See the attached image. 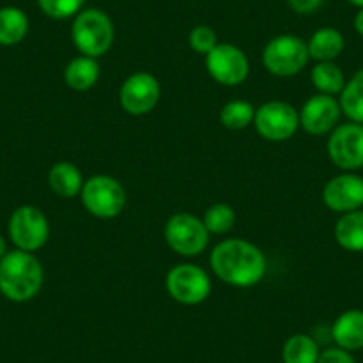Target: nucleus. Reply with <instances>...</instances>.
Returning a JSON list of instances; mask_svg holds the SVG:
<instances>
[{"label": "nucleus", "instance_id": "obj_1", "mask_svg": "<svg viewBox=\"0 0 363 363\" xmlns=\"http://www.w3.org/2000/svg\"><path fill=\"white\" fill-rule=\"evenodd\" d=\"M211 267L216 277L237 289L260 284L267 272V258L258 246L246 239H226L211 253Z\"/></svg>", "mask_w": 363, "mask_h": 363}, {"label": "nucleus", "instance_id": "obj_23", "mask_svg": "<svg viewBox=\"0 0 363 363\" xmlns=\"http://www.w3.org/2000/svg\"><path fill=\"white\" fill-rule=\"evenodd\" d=\"M312 82L319 93L330 96L340 95L345 86V75L333 61L317 62L312 68Z\"/></svg>", "mask_w": 363, "mask_h": 363}, {"label": "nucleus", "instance_id": "obj_22", "mask_svg": "<svg viewBox=\"0 0 363 363\" xmlns=\"http://www.w3.org/2000/svg\"><path fill=\"white\" fill-rule=\"evenodd\" d=\"M342 114L349 118V121L363 125V68L358 69L349 80L338 95Z\"/></svg>", "mask_w": 363, "mask_h": 363}, {"label": "nucleus", "instance_id": "obj_26", "mask_svg": "<svg viewBox=\"0 0 363 363\" xmlns=\"http://www.w3.org/2000/svg\"><path fill=\"white\" fill-rule=\"evenodd\" d=\"M41 11L52 20L75 18L84 9L86 0H36Z\"/></svg>", "mask_w": 363, "mask_h": 363}, {"label": "nucleus", "instance_id": "obj_18", "mask_svg": "<svg viewBox=\"0 0 363 363\" xmlns=\"http://www.w3.org/2000/svg\"><path fill=\"white\" fill-rule=\"evenodd\" d=\"M335 240L351 253H363V208L347 212L335 225Z\"/></svg>", "mask_w": 363, "mask_h": 363}, {"label": "nucleus", "instance_id": "obj_13", "mask_svg": "<svg viewBox=\"0 0 363 363\" xmlns=\"http://www.w3.org/2000/svg\"><path fill=\"white\" fill-rule=\"evenodd\" d=\"M323 201L337 214L363 208V178L354 171H344L326 182L323 189Z\"/></svg>", "mask_w": 363, "mask_h": 363}, {"label": "nucleus", "instance_id": "obj_14", "mask_svg": "<svg viewBox=\"0 0 363 363\" xmlns=\"http://www.w3.org/2000/svg\"><path fill=\"white\" fill-rule=\"evenodd\" d=\"M342 109L335 96L319 95L312 96L299 111V127L310 135H324L333 132L340 121Z\"/></svg>", "mask_w": 363, "mask_h": 363}, {"label": "nucleus", "instance_id": "obj_10", "mask_svg": "<svg viewBox=\"0 0 363 363\" xmlns=\"http://www.w3.org/2000/svg\"><path fill=\"white\" fill-rule=\"evenodd\" d=\"M330 160L342 171H358L363 167V125L347 121L331 132L328 139Z\"/></svg>", "mask_w": 363, "mask_h": 363}, {"label": "nucleus", "instance_id": "obj_28", "mask_svg": "<svg viewBox=\"0 0 363 363\" xmlns=\"http://www.w3.org/2000/svg\"><path fill=\"white\" fill-rule=\"evenodd\" d=\"M317 363H356V359L352 358L351 352L335 345V347H328L320 351Z\"/></svg>", "mask_w": 363, "mask_h": 363}, {"label": "nucleus", "instance_id": "obj_8", "mask_svg": "<svg viewBox=\"0 0 363 363\" xmlns=\"http://www.w3.org/2000/svg\"><path fill=\"white\" fill-rule=\"evenodd\" d=\"M8 232L16 250L34 253L48 242L50 225L40 208L34 205H22L9 218Z\"/></svg>", "mask_w": 363, "mask_h": 363}, {"label": "nucleus", "instance_id": "obj_6", "mask_svg": "<svg viewBox=\"0 0 363 363\" xmlns=\"http://www.w3.org/2000/svg\"><path fill=\"white\" fill-rule=\"evenodd\" d=\"M207 226L203 219L189 212H178L167 219L164 226V239L167 246L180 257H198L208 246Z\"/></svg>", "mask_w": 363, "mask_h": 363}, {"label": "nucleus", "instance_id": "obj_11", "mask_svg": "<svg viewBox=\"0 0 363 363\" xmlns=\"http://www.w3.org/2000/svg\"><path fill=\"white\" fill-rule=\"evenodd\" d=\"M205 66L212 79L221 86H239L250 75V61L239 47L232 43H218L205 55Z\"/></svg>", "mask_w": 363, "mask_h": 363}, {"label": "nucleus", "instance_id": "obj_25", "mask_svg": "<svg viewBox=\"0 0 363 363\" xmlns=\"http://www.w3.org/2000/svg\"><path fill=\"white\" fill-rule=\"evenodd\" d=\"M235 219V211L228 203H216L205 211L203 225L207 226L208 233L223 235V233H228L233 228Z\"/></svg>", "mask_w": 363, "mask_h": 363}, {"label": "nucleus", "instance_id": "obj_32", "mask_svg": "<svg viewBox=\"0 0 363 363\" xmlns=\"http://www.w3.org/2000/svg\"><path fill=\"white\" fill-rule=\"evenodd\" d=\"M347 2H349V4L354 6V8H358V9L363 8V0H347Z\"/></svg>", "mask_w": 363, "mask_h": 363}, {"label": "nucleus", "instance_id": "obj_9", "mask_svg": "<svg viewBox=\"0 0 363 363\" xmlns=\"http://www.w3.org/2000/svg\"><path fill=\"white\" fill-rule=\"evenodd\" d=\"M255 128L258 134L271 143L291 139L299 128V113L287 102L271 100L255 111Z\"/></svg>", "mask_w": 363, "mask_h": 363}, {"label": "nucleus", "instance_id": "obj_12", "mask_svg": "<svg viewBox=\"0 0 363 363\" xmlns=\"http://www.w3.org/2000/svg\"><path fill=\"white\" fill-rule=\"evenodd\" d=\"M159 100L160 84L152 73H134L120 87V106L130 116H145L152 113Z\"/></svg>", "mask_w": 363, "mask_h": 363}, {"label": "nucleus", "instance_id": "obj_2", "mask_svg": "<svg viewBox=\"0 0 363 363\" xmlns=\"http://www.w3.org/2000/svg\"><path fill=\"white\" fill-rule=\"evenodd\" d=\"M45 281L41 262L29 251H8L0 260V294L13 303H26L40 294Z\"/></svg>", "mask_w": 363, "mask_h": 363}, {"label": "nucleus", "instance_id": "obj_19", "mask_svg": "<svg viewBox=\"0 0 363 363\" xmlns=\"http://www.w3.org/2000/svg\"><path fill=\"white\" fill-rule=\"evenodd\" d=\"M84 182L80 169L72 162H57L48 171V186L61 198L79 196Z\"/></svg>", "mask_w": 363, "mask_h": 363}, {"label": "nucleus", "instance_id": "obj_24", "mask_svg": "<svg viewBox=\"0 0 363 363\" xmlns=\"http://www.w3.org/2000/svg\"><path fill=\"white\" fill-rule=\"evenodd\" d=\"M255 107L246 100H232L219 111V121L228 130H242L255 120Z\"/></svg>", "mask_w": 363, "mask_h": 363}, {"label": "nucleus", "instance_id": "obj_29", "mask_svg": "<svg viewBox=\"0 0 363 363\" xmlns=\"http://www.w3.org/2000/svg\"><path fill=\"white\" fill-rule=\"evenodd\" d=\"M287 4L298 15H312L323 8L324 0H287Z\"/></svg>", "mask_w": 363, "mask_h": 363}, {"label": "nucleus", "instance_id": "obj_15", "mask_svg": "<svg viewBox=\"0 0 363 363\" xmlns=\"http://www.w3.org/2000/svg\"><path fill=\"white\" fill-rule=\"evenodd\" d=\"M331 340L349 352L363 349V310L351 308L335 319L331 326Z\"/></svg>", "mask_w": 363, "mask_h": 363}, {"label": "nucleus", "instance_id": "obj_21", "mask_svg": "<svg viewBox=\"0 0 363 363\" xmlns=\"http://www.w3.org/2000/svg\"><path fill=\"white\" fill-rule=\"evenodd\" d=\"M320 356L319 342L306 333H296L281 347L284 363H317Z\"/></svg>", "mask_w": 363, "mask_h": 363}, {"label": "nucleus", "instance_id": "obj_17", "mask_svg": "<svg viewBox=\"0 0 363 363\" xmlns=\"http://www.w3.org/2000/svg\"><path fill=\"white\" fill-rule=\"evenodd\" d=\"M306 45H308L310 59L317 62H326L340 57L345 48V40L338 29L323 27L312 34Z\"/></svg>", "mask_w": 363, "mask_h": 363}, {"label": "nucleus", "instance_id": "obj_16", "mask_svg": "<svg viewBox=\"0 0 363 363\" xmlns=\"http://www.w3.org/2000/svg\"><path fill=\"white\" fill-rule=\"evenodd\" d=\"M65 82L73 91H87L95 87L100 79V65L95 57L79 55L66 65Z\"/></svg>", "mask_w": 363, "mask_h": 363}, {"label": "nucleus", "instance_id": "obj_7", "mask_svg": "<svg viewBox=\"0 0 363 363\" xmlns=\"http://www.w3.org/2000/svg\"><path fill=\"white\" fill-rule=\"evenodd\" d=\"M167 294L180 305L194 306L203 303L212 292V281L207 271L194 264H178L166 277Z\"/></svg>", "mask_w": 363, "mask_h": 363}, {"label": "nucleus", "instance_id": "obj_31", "mask_svg": "<svg viewBox=\"0 0 363 363\" xmlns=\"http://www.w3.org/2000/svg\"><path fill=\"white\" fill-rule=\"evenodd\" d=\"M8 253V244H6V239L0 235V260L4 258V255Z\"/></svg>", "mask_w": 363, "mask_h": 363}, {"label": "nucleus", "instance_id": "obj_30", "mask_svg": "<svg viewBox=\"0 0 363 363\" xmlns=\"http://www.w3.org/2000/svg\"><path fill=\"white\" fill-rule=\"evenodd\" d=\"M352 26H354V30L359 34V36L363 38V8L358 9V13H356L354 16V22H352Z\"/></svg>", "mask_w": 363, "mask_h": 363}, {"label": "nucleus", "instance_id": "obj_27", "mask_svg": "<svg viewBox=\"0 0 363 363\" xmlns=\"http://www.w3.org/2000/svg\"><path fill=\"white\" fill-rule=\"evenodd\" d=\"M216 45H218V34L208 26H196L189 33V47L196 54L207 55L208 52L214 50Z\"/></svg>", "mask_w": 363, "mask_h": 363}, {"label": "nucleus", "instance_id": "obj_20", "mask_svg": "<svg viewBox=\"0 0 363 363\" xmlns=\"http://www.w3.org/2000/svg\"><path fill=\"white\" fill-rule=\"evenodd\" d=\"M29 33V16L16 6L0 8V45L15 47L22 43Z\"/></svg>", "mask_w": 363, "mask_h": 363}, {"label": "nucleus", "instance_id": "obj_4", "mask_svg": "<svg viewBox=\"0 0 363 363\" xmlns=\"http://www.w3.org/2000/svg\"><path fill=\"white\" fill-rule=\"evenodd\" d=\"M80 200L91 216L99 219H113L123 212L127 193L116 178L109 174H95L84 182Z\"/></svg>", "mask_w": 363, "mask_h": 363}, {"label": "nucleus", "instance_id": "obj_3", "mask_svg": "<svg viewBox=\"0 0 363 363\" xmlns=\"http://www.w3.org/2000/svg\"><path fill=\"white\" fill-rule=\"evenodd\" d=\"M72 40L80 55L102 57L114 43V23L106 11L96 8L82 9L73 18Z\"/></svg>", "mask_w": 363, "mask_h": 363}, {"label": "nucleus", "instance_id": "obj_5", "mask_svg": "<svg viewBox=\"0 0 363 363\" xmlns=\"http://www.w3.org/2000/svg\"><path fill=\"white\" fill-rule=\"evenodd\" d=\"M310 61L308 45L294 34L272 38L262 52V62L269 73L277 77H294L306 68Z\"/></svg>", "mask_w": 363, "mask_h": 363}]
</instances>
